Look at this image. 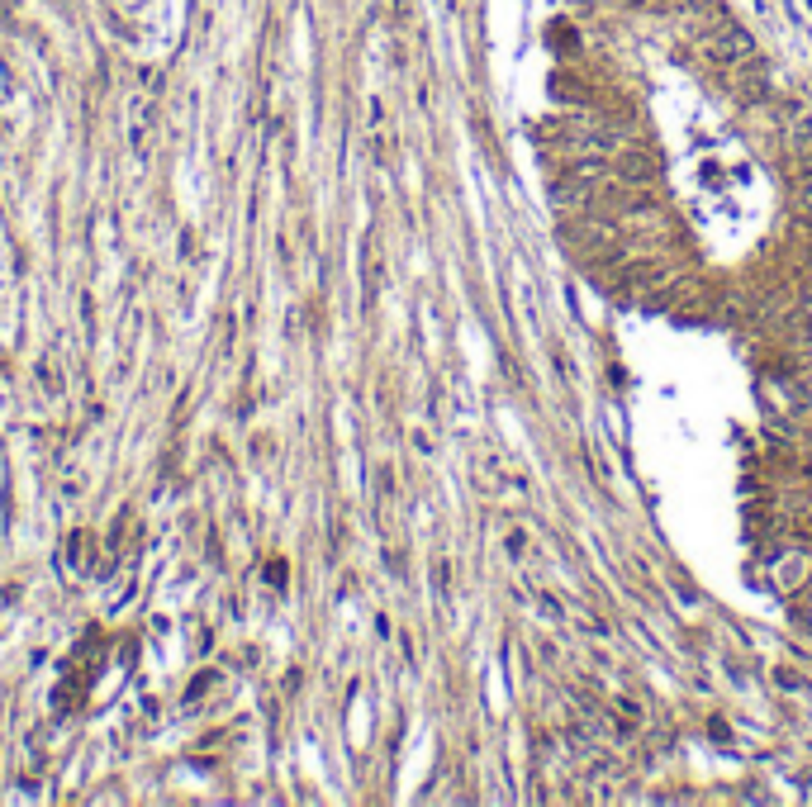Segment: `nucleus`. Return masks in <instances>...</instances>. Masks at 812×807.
Listing matches in <instances>:
<instances>
[{
    "mask_svg": "<svg viewBox=\"0 0 812 807\" xmlns=\"http://www.w3.org/2000/svg\"><path fill=\"white\" fill-rule=\"evenodd\" d=\"M537 613H542L546 622H566V608H560V603H556L552 594H542V599H537Z\"/></svg>",
    "mask_w": 812,
    "mask_h": 807,
    "instance_id": "nucleus-7",
    "label": "nucleus"
},
{
    "mask_svg": "<svg viewBox=\"0 0 812 807\" xmlns=\"http://www.w3.org/2000/svg\"><path fill=\"white\" fill-rule=\"evenodd\" d=\"M504 551H508L513 561H523V556H527V532H523V528H508V532H504Z\"/></svg>",
    "mask_w": 812,
    "mask_h": 807,
    "instance_id": "nucleus-5",
    "label": "nucleus"
},
{
    "mask_svg": "<svg viewBox=\"0 0 812 807\" xmlns=\"http://www.w3.org/2000/svg\"><path fill=\"white\" fill-rule=\"evenodd\" d=\"M722 81H727V91H732L741 105H760V100H770V72H765V62H760L755 53L732 62V67H722Z\"/></svg>",
    "mask_w": 812,
    "mask_h": 807,
    "instance_id": "nucleus-1",
    "label": "nucleus"
},
{
    "mask_svg": "<svg viewBox=\"0 0 812 807\" xmlns=\"http://www.w3.org/2000/svg\"><path fill=\"white\" fill-rule=\"evenodd\" d=\"M604 172H608L613 181H622V186L651 191L656 176H660V166H656L651 153H641V147H622V153H613V157L604 162Z\"/></svg>",
    "mask_w": 812,
    "mask_h": 807,
    "instance_id": "nucleus-2",
    "label": "nucleus"
},
{
    "mask_svg": "<svg viewBox=\"0 0 812 807\" xmlns=\"http://www.w3.org/2000/svg\"><path fill=\"white\" fill-rule=\"evenodd\" d=\"M803 314L812 318V280H808V290H803Z\"/></svg>",
    "mask_w": 812,
    "mask_h": 807,
    "instance_id": "nucleus-10",
    "label": "nucleus"
},
{
    "mask_svg": "<svg viewBox=\"0 0 812 807\" xmlns=\"http://www.w3.org/2000/svg\"><path fill=\"white\" fill-rule=\"evenodd\" d=\"M774 679H779V684H784V688H812L808 679H799V675H793V670H784V665H779V670H774Z\"/></svg>",
    "mask_w": 812,
    "mask_h": 807,
    "instance_id": "nucleus-8",
    "label": "nucleus"
},
{
    "mask_svg": "<svg viewBox=\"0 0 812 807\" xmlns=\"http://www.w3.org/2000/svg\"><path fill=\"white\" fill-rule=\"evenodd\" d=\"M575 622H579V632H589V636H608V622H604L599 613H585V608H579Z\"/></svg>",
    "mask_w": 812,
    "mask_h": 807,
    "instance_id": "nucleus-6",
    "label": "nucleus"
},
{
    "mask_svg": "<svg viewBox=\"0 0 812 807\" xmlns=\"http://www.w3.org/2000/svg\"><path fill=\"white\" fill-rule=\"evenodd\" d=\"M641 722H646V713L637 698H613V727H618V736H637Z\"/></svg>",
    "mask_w": 812,
    "mask_h": 807,
    "instance_id": "nucleus-4",
    "label": "nucleus"
},
{
    "mask_svg": "<svg viewBox=\"0 0 812 807\" xmlns=\"http://www.w3.org/2000/svg\"><path fill=\"white\" fill-rule=\"evenodd\" d=\"M784 153L803 166V172L812 176V120H803V114H793L789 129H784Z\"/></svg>",
    "mask_w": 812,
    "mask_h": 807,
    "instance_id": "nucleus-3",
    "label": "nucleus"
},
{
    "mask_svg": "<svg viewBox=\"0 0 812 807\" xmlns=\"http://www.w3.org/2000/svg\"><path fill=\"white\" fill-rule=\"evenodd\" d=\"M793 617H799V622H803V627L812 632V594H808V599L799 603V608H793Z\"/></svg>",
    "mask_w": 812,
    "mask_h": 807,
    "instance_id": "nucleus-9",
    "label": "nucleus"
}]
</instances>
